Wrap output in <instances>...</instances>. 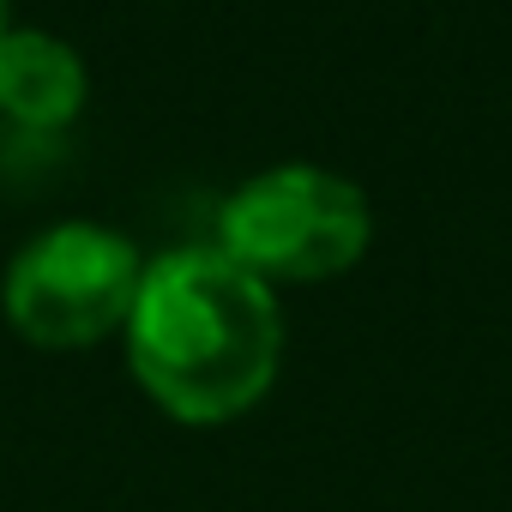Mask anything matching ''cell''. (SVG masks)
<instances>
[{
	"label": "cell",
	"instance_id": "obj_5",
	"mask_svg": "<svg viewBox=\"0 0 512 512\" xmlns=\"http://www.w3.org/2000/svg\"><path fill=\"white\" fill-rule=\"evenodd\" d=\"M7 31H13V25H7V0H0V37H7Z\"/></svg>",
	"mask_w": 512,
	"mask_h": 512
},
{
	"label": "cell",
	"instance_id": "obj_1",
	"mask_svg": "<svg viewBox=\"0 0 512 512\" xmlns=\"http://www.w3.org/2000/svg\"><path fill=\"white\" fill-rule=\"evenodd\" d=\"M121 344L127 374L169 422L223 428L278 386L290 326L266 278L235 266L217 241H199L145 260Z\"/></svg>",
	"mask_w": 512,
	"mask_h": 512
},
{
	"label": "cell",
	"instance_id": "obj_3",
	"mask_svg": "<svg viewBox=\"0 0 512 512\" xmlns=\"http://www.w3.org/2000/svg\"><path fill=\"white\" fill-rule=\"evenodd\" d=\"M139 284V247L109 223L73 217L49 223L13 253L0 278V314L37 350H91L103 338H121Z\"/></svg>",
	"mask_w": 512,
	"mask_h": 512
},
{
	"label": "cell",
	"instance_id": "obj_2",
	"mask_svg": "<svg viewBox=\"0 0 512 512\" xmlns=\"http://www.w3.org/2000/svg\"><path fill=\"white\" fill-rule=\"evenodd\" d=\"M211 241L272 290L332 284L374 247V205L326 163H272L217 205Z\"/></svg>",
	"mask_w": 512,
	"mask_h": 512
},
{
	"label": "cell",
	"instance_id": "obj_4",
	"mask_svg": "<svg viewBox=\"0 0 512 512\" xmlns=\"http://www.w3.org/2000/svg\"><path fill=\"white\" fill-rule=\"evenodd\" d=\"M91 97L79 49L55 31L13 25L0 37V121L19 133H67Z\"/></svg>",
	"mask_w": 512,
	"mask_h": 512
}]
</instances>
